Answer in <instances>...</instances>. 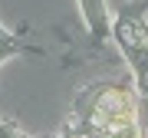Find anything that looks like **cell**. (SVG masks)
Here are the masks:
<instances>
[]
</instances>
